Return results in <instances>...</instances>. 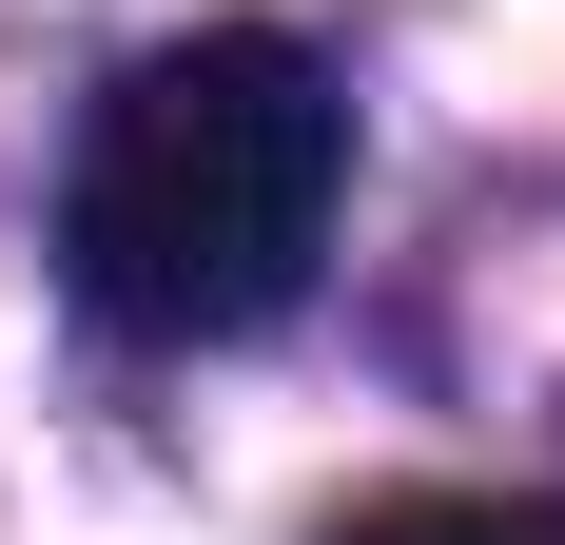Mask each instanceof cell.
I'll use <instances>...</instances> for the list:
<instances>
[{
  "mask_svg": "<svg viewBox=\"0 0 565 545\" xmlns=\"http://www.w3.org/2000/svg\"><path fill=\"white\" fill-rule=\"evenodd\" d=\"M351 195V98L332 58L274 40V20H195L78 117V175H58V272L78 312L137 331V351H215V331H274L332 254Z\"/></svg>",
  "mask_w": 565,
  "mask_h": 545,
  "instance_id": "cell-1",
  "label": "cell"
},
{
  "mask_svg": "<svg viewBox=\"0 0 565 545\" xmlns=\"http://www.w3.org/2000/svg\"><path fill=\"white\" fill-rule=\"evenodd\" d=\"M312 545H565V506L546 488H371V506H332Z\"/></svg>",
  "mask_w": 565,
  "mask_h": 545,
  "instance_id": "cell-2",
  "label": "cell"
}]
</instances>
